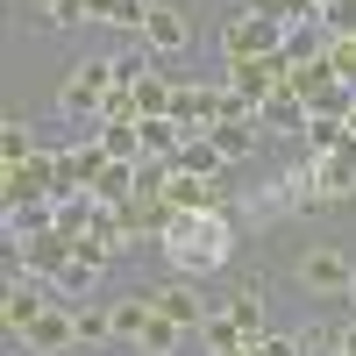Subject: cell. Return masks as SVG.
Segmentation results:
<instances>
[{"label": "cell", "instance_id": "obj_15", "mask_svg": "<svg viewBox=\"0 0 356 356\" xmlns=\"http://www.w3.org/2000/svg\"><path fill=\"white\" fill-rule=\"evenodd\" d=\"M300 136H307V150H314V157H335V150H349V122H342V114H314V122H307Z\"/></svg>", "mask_w": 356, "mask_h": 356}, {"label": "cell", "instance_id": "obj_13", "mask_svg": "<svg viewBox=\"0 0 356 356\" xmlns=\"http://www.w3.org/2000/svg\"><path fill=\"white\" fill-rule=\"evenodd\" d=\"M100 271H107V264H93V257H72V264H65V271H57L50 285H57V300H93Z\"/></svg>", "mask_w": 356, "mask_h": 356}, {"label": "cell", "instance_id": "obj_27", "mask_svg": "<svg viewBox=\"0 0 356 356\" xmlns=\"http://www.w3.org/2000/svg\"><path fill=\"white\" fill-rule=\"evenodd\" d=\"M328 65H335L342 86H356V36H335V43H328Z\"/></svg>", "mask_w": 356, "mask_h": 356}, {"label": "cell", "instance_id": "obj_21", "mask_svg": "<svg viewBox=\"0 0 356 356\" xmlns=\"http://www.w3.org/2000/svg\"><path fill=\"white\" fill-rule=\"evenodd\" d=\"M214 150H221L228 164H243V157L257 150V129H250V122H221V129H214Z\"/></svg>", "mask_w": 356, "mask_h": 356}, {"label": "cell", "instance_id": "obj_9", "mask_svg": "<svg viewBox=\"0 0 356 356\" xmlns=\"http://www.w3.org/2000/svg\"><path fill=\"white\" fill-rule=\"evenodd\" d=\"M129 243H136V235L122 228V214H114V207H100V214L86 221V235H79V257H93V264H114Z\"/></svg>", "mask_w": 356, "mask_h": 356}, {"label": "cell", "instance_id": "obj_1", "mask_svg": "<svg viewBox=\"0 0 356 356\" xmlns=\"http://www.w3.org/2000/svg\"><path fill=\"white\" fill-rule=\"evenodd\" d=\"M157 250H164V264L178 278H214L221 264L235 257V221L221 214V207H207V214H171V228L157 235Z\"/></svg>", "mask_w": 356, "mask_h": 356}, {"label": "cell", "instance_id": "obj_14", "mask_svg": "<svg viewBox=\"0 0 356 356\" xmlns=\"http://www.w3.org/2000/svg\"><path fill=\"white\" fill-rule=\"evenodd\" d=\"M36 150H43V143H36V129H29L22 114H15V122H0V171H15V164H29Z\"/></svg>", "mask_w": 356, "mask_h": 356}, {"label": "cell", "instance_id": "obj_11", "mask_svg": "<svg viewBox=\"0 0 356 356\" xmlns=\"http://www.w3.org/2000/svg\"><path fill=\"white\" fill-rule=\"evenodd\" d=\"M150 314H157L150 285H143V292H122V300H107V321H114V342H143V328H150Z\"/></svg>", "mask_w": 356, "mask_h": 356}, {"label": "cell", "instance_id": "obj_22", "mask_svg": "<svg viewBox=\"0 0 356 356\" xmlns=\"http://www.w3.org/2000/svg\"><path fill=\"white\" fill-rule=\"evenodd\" d=\"M150 72H157V57H150V43H136V50H122V57H114V86H143Z\"/></svg>", "mask_w": 356, "mask_h": 356}, {"label": "cell", "instance_id": "obj_23", "mask_svg": "<svg viewBox=\"0 0 356 356\" xmlns=\"http://www.w3.org/2000/svg\"><path fill=\"white\" fill-rule=\"evenodd\" d=\"M178 342H186V328H178V321H164V314H150V328H143V342H136V349H150V356H171Z\"/></svg>", "mask_w": 356, "mask_h": 356}, {"label": "cell", "instance_id": "obj_31", "mask_svg": "<svg viewBox=\"0 0 356 356\" xmlns=\"http://www.w3.org/2000/svg\"><path fill=\"white\" fill-rule=\"evenodd\" d=\"M143 8H171V0H143Z\"/></svg>", "mask_w": 356, "mask_h": 356}, {"label": "cell", "instance_id": "obj_25", "mask_svg": "<svg viewBox=\"0 0 356 356\" xmlns=\"http://www.w3.org/2000/svg\"><path fill=\"white\" fill-rule=\"evenodd\" d=\"M79 342L93 349V342H114V321H107V307H79Z\"/></svg>", "mask_w": 356, "mask_h": 356}, {"label": "cell", "instance_id": "obj_29", "mask_svg": "<svg viewBox=\"0 0 356 356\" xmlns=\"http://www.w3.org/2000/svg\"><path fill=\"white\" fill-rule=\"evenodd\" d=\"M342 356H356V321H349V328H342Z\"/></svg>", "mask_w": 356, "mask_h": 356}, {"label": "cell", "instance_id": "obj_2", "mask_svg": "<svg viewBox=\"0 0 356 356\" xmlns=\"http://www.w3.org/2000/svg\"><path fill=\"white\" fill-rule=\"evenodd\" d=\"M107 93H114V57H93V65H72L57 107H65V122H86V129H93L100 107H107Z\"/></svg>", "mask_w": 356, "mask_h": 356}, {"label": "cell", "instance_id": "obj_26", "mask_svg": "<svg viewBox=\"0 0 356 356\" xmlns=\"http://www.w3.org/2000/svg\"><path fill=\"white\" fill-rule=\"evenodd\" d=\"M300 349H307V356H314V349H321V356H335V349H342V335L328 328V321H307V328H300Z\"/></svg>", "mask_w": 356, "mask_h": 356}, {"label": "cell", "instance_id": "obj_32", "mask_svg": "<svg viewBox=\"0 0 356 356\" xmlns=\"http://www.w3.org/2000/svg\"><path fill=\"white\" fill-rule=\"evenodd\" d=\"M349 307H356V278H349Z\"/></svg>", "mask_w": 356, "mask_h": 356}, {"label": "cell", "instance_id": "obj_4", "mask_svg": "<svg viewBox=\"0 0 356 356\" xmlns=\"http://www.w3.org/2000/svg\"><path fill=\"white\" fill-rule=\"evenodd\" d=\"M349 278H356V264L342 250H328V243L300 257V285L314 292V300H349Z\"/></svg>", "mask_w": 356, "mask_h": 356}, {"label": "cell", "instance_id": "obj_7", "mask_svg": "<svg viewBox=\"0 0 356 356\" xmlns=\"http://www.w3.org/2000/svg\"><path fill=\"white\" fill-rule=\"evenodd\" d=\"M22 342H29V356H57V349H72V342H79V314H72V300H50Z\"/></svg>", "mask_w": 356, "mask_h": 356}, {"label": "cell", "instance_id": "obj_12", "mask_svg": "<svg viewBox=\"0 0 356 356\" xmlns=\"http://www.w3.org/2000/svg\"><path fill=\"white\" fill-rule=\"evenodd\" d=\"M221 314H228L235 328L257 342V335H264V278H257V285H243V292H228V300H221Z\"/></svg>", "mask_w": 356, "mask_h": 356}, {"label": "cell", "instance_id": "obj_17", "mask_svg": "<svg viewBox=\"0 0 356 356\" xmlns=\"http://www.w3.org/2000/svg\"><path fill=\"white\" fill-rule=\"evenodd\" d=\"M178 164H186L193 178H228V157L214 150V136H186V150H178Z\"/></svg>", "mask_w": 356, "mask_h": 356}, {"label": "cell", "instance_id": "obj_16", "mask_svg": "<svg viewBox=\"0 0 356 356\" xmlns=\"http://www.w3.org/2000/svg\"><path fill=\"white\" fill-rule=\"evenodd\" d=\"M200 342H207V356H243V349H250V335L235 328V321H228L221 307L207 314V328H200Z\"/></svg>", "mask_w": 356, "mask_h": 356}, {"label": "cell", "instance_id": "obj_19", "mask_svg": "<svg viewBox=\"0 0 356 356\" xmlns=\"http://www.w3.org/2000/svg\"><path fill=\"white\" fill-rule=\"evenodd\" d=\"M93 200H100V207H122V200H136V164H107V171L93 178Z\"/></svg>", "mask_w": 356, "mask_h": 356}, {"label": "cell", "instance_id": "obj_30", "mask_svg": "<svg viewBox=\"0 0 356 356\" xmlns=\"http://www.w3.org/2000/svg\"><path fill=\"white\" fill-rule=\"evenodd\" d=\"M342 122H349V136H356V107H349V114H342Z\"/></svg>", "mask_w": 356, "mask_h": 356}, {"label": "cell", "instance_id": "obj_5", "mask_svg": "<svg viewBox=\"0 0 356 356\" xmlns=\"http://www.w3.org/2000/svg\"><path fill=\"white\" fill-rule=\"evenodd\" d=\"M0 193H8V207H29V200H57V157H50V150H36L29 164L0 171Z\"/></svg>", "mask_w": 356, "mask_h": 356}, {"label": "cell", "instance_id": "obj_18", "mask_svg": "<svg viewBox=\"0 0 356 356\" xmlns=\"http://www.w3.org/2000/svg\"><path fill=\"white\" fill-rule=\"evenodd\" d=\"M257 122H278V129H307L314 114H307V100H300V93H285V86H278V93L257 107Z\"/></svg>", "mask_w": 356, "mask_h": 356}, {"label": "cell", "instance_id": "obj_10", "mask_svg": "<svg viewBox=\"0 0 356 356\" xmlns=\"http://www.w3.org/2000/svg\"><path fill=\"white\" fill-rule=\"evenodd\" d=\"M143 43H150V57H178L193 43V22L178 8H150V22H143Z\"/></svg>", "mask_w": 356, "mask_h": 356}, {"label": "cell", "instance_id": "obj_20", "mask_svg": "<svg viewBox=\"0 0 356 356\" xmlns=\"http://www.w3.org/2000/svg\"><path fill=\"white\" fill-rule=\"evenodd\" d=\"M300 207V178H271L264 193H250V214H292Z\"/></svg>", "mask_w": 356, "mask_h": 356}, {"label": "cell", "instance_id": "obj_28", "mask_svg": "<svg viewBox=\"0 0 356 356\" xmlns=\"http://www.w3.org/2000/svg\"><path fill=\"white\" fill-rule=\"evenodd\" d=\"M257 356H307L300 335H257Z\"/></svg>", "mask_w": 356, "mask_h": 356}, {"label": "cell", "instance_id": "obj_6", "mask_svg": "<svg viewBox=\"0 0 356 356\" xmlns=\"http://www.w3.org/2000/svg\"><path fill=\"white\" fill-rule=\"evenodd\" d=\"M150 300H157V314H164V321H178V328H186V335H200V328H207V314H214V307L200 300V285H193V278H171V285H150Z\"/></svg>", "mask_w": 356, "mask_h": 356}, {"label": "cell", "instance_id": "obj_3", "mask_svg": "<svg viewBox=\"0 0 356 356\" xmlns=\"http://www.w3.org/2000/svg\"><path fill=\"white\" fill-rule=\"evenodd\" d=\"M221 50H228V65H250V57H271V50H285V29L243 8V15H228V22H221Z\"/></svg>", "mask_w": 356, "mask_h": 356}, {"label": "cell", "instance_id": "obj_33", "mask_svg": "<svg viewBox=\"0 0 356 356\" xmlns=\"http://www.w3.org/2000/svg\"><path fill=\"white\" fill-rule=\"evenodd\" d=\"M335 356H342V349H335Z\"/></svg>", "mask_w": 356, "mask_h": 356}, {"label": "cell", "instance_id": "obj_8", "mask_svg": "<svg viewBox=\"0 0 356 356\" xmlns=\"http://www.w3.org/2000/svg\"><path fill=\"white\" fill-rule=\"evenodd\" d=\"M50 300H57V285H50V278H15V285H8V307H0V314H8V335L22 342Z\"/></svg>", "mask_w": 356, "mask_h": 356}, {"label": "cell", "instance_id": "obj_24", "mask_svg": "<svg viewBox=\"0 0 356 356\" xmlns=\"http://www.w3.org/2000/svg\"><path fill=\"white\" fill-rule=\"evenodd\" d=\"M100 143L114 164H143V129H100Z\"/></svg>", "mask_w": 356, "mask_h": 356}]
</instances>
